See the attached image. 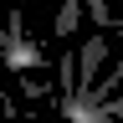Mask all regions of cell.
I'll return each instance as SVG.
<instances>
[{"label": "cell", "instance_id": "1", "mask_svg": "<svg viewBox=\"0 0 123 123\" xmlns=\"http://www.w3.org/2000/svg\"><path fill=\"white\" fill-rule=\"evenodd\" d=\"M103 56H108V36L98 31V36H87V41H82V51H77V82H72V92H67L62 103H87L92 82H98V67H103Z\"/></svg>", "mask_w": 123, "mask_h": 123}, {"label": "cell", "instance_id": "2", "mask_svg": "<svg viewBox=\"0 0 123 123\" xmlns=\"http://www.w3.org/2000/svg\"><path fill=\"white\" fill-rule=\"evenodd\" d=\"M77 21H82V0H62V10H56V26H51V31L67 41L72 31H77Z\"/></svg>", "mask_w": 123, "mask_h": 123}, {"label": "cell", "instance_id": "3", "mask_svg": "<svg viewBox=\"0 0 123 123\" xmlns=\"http://www.w3.org/2000/svg\"><path fill=\"white\" fill-rule=\"evenodd\" d=\"M92 108H103V113H113V118H123V98H103V103H92Z\"/></svg>", "mask_w": 123, "mask_h": 123}]
</instances>
